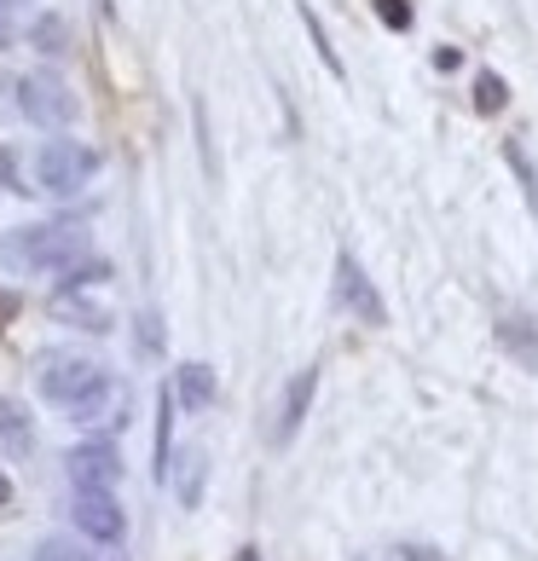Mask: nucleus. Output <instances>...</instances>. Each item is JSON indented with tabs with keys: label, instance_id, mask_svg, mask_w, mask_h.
Returning <instances> with one entry per match:
<instances>
[{
	"label": "nucleus",
	"instance_id": "27",
	"mask_svg": "<svg viewBox=\"0 0 538 561\" xmlns=\"http://www.w3.org/2000/svg\"><path fill=\"white\" fill-rule=\"evenodd\" d=\"M18 7H30V0H0V18H7V12H18Z\"/></svg>",
	"mask_w": 538,
	"mask_h": 561
},
{
	"label": "nucleus",
	"instance_id": "24",
	"mask_svg": "<svg viewBox=\"0 0 538 561\" xmlns=\"http://www.w3.org/2000/svg\"><path fill=\"white\" fill-rule=\"evenodd\" d=\"M405 561H446V556L428 550V545H405Z\"/></svg>",
	"mask_w": 538,
	"mask_h": 561
},
{
	"label": "nucleus",
	"instance_id": "23",
	"mask_svg": "<svg viewBox=\"0 0 538 561\" xmlns=\"http://www.w3.org/2000/svg\"><path fill=\"white\" fill-rule=\"evenodd\" d=\"M0 185H7V192H24V180H18V157H12V151H0Z\"/></svg>",
	"mask_w": 538,
	"mask_h": 561
},
{
	"label": "nucleus",
	"instance_id": "3",
	"mask_svg": "<svg viewBox=\"0 0 538 561\" xmlns=\"http://www.w3.org/2000/svg\"><path fill=\"white\" fill-rule=\"evenodd\" d=\"M111 382V370L99 365V359H88V353H47L41 359V377H35V388H41V400L47 405H81L93 388H105Z\"/></svg>",
	"mask_w": 538,
	"mask_h": 561
},
{
	"label": "nucleus",
	"instance_id": "17",
	"mask_svg": "<svg viewBox=\"0 0 538 561\" xmlns=\"http://www.w3.org/2000/svg\"><path fill=\"white\" fill-rule=\"evenodd\" d=\"M504 105H510V81L492 76V70H481V76H474V111H481V116H499Z\"/></svg>",
	"mask_w": 538,
	"mask_h": 561
},
{
	"label": "nucleus",
	"instance_id": "12",
	"mask_svg": "<svg viewBox=\"0 0 538 561\" xmlns=\"http://www.w3.org/2000/svg\"><path fill=\"white\" fill-rule=\"evenodd\" d=\"M169 474H174L180 504H185V510H197V504H203V451H180V457H169Z\"/></svg>",
	"mask_w": 538,
	"mask_h": 561
},
{
	"label": "nucleus",
	"instance_id": "22",
	"mask_svg": "<svg viewBox=\"0 0 538 561\" xmlns=\"http://www.w3.org/2000/svg\"><path fill=\"white\" fill-rule=\"evenodd\" d=\"M434 70H440V76L463 70V47H434Z\"/></svg>",
	"mask_w": 538,
	"mask_h": 561
},
{
	"label": "nucleus",
	"instance_id": "28",
	"mask_svg": "<svg viewBox=\"0 0 538 561\" xmlns=\"http://www.w3.org/2000/svg\"><path fill=\"white\" fill-rule=\"evenodd\" d=\"M7 41H12V30H7V24H0V47H7Z\"/></svg>",
	"mask_w": 538,
	"mask_h": 561
},
{
	"label": "nucleus",
	"instance_id": "25",
	"mask_svg": "<svg viewBox=\"0 0 538 561\" xmlns=\"http://www.w3.org/2000/svg\"><path fill=\"white\" fill-rule=\"evenodd\" d=\"M7 504H12V474L0 469V510H7Z\"/></svg>",
	"mask_w": 538,
	"mask_h": 561
},
{
	"label": "nucleus",
	"instance_id": "14",
	"mask_svg": "<svg viewBox=\"0 0 538 561\" xmlns=\"http://www.w3.org/2000/svg\"><path fill=\"white\" fill-rule=\"evenodd\" d=\"M30 47L47 53V58H65V53H70V24H65L58 12H41L35 24H30Z\"/></svg>",
	"mask_w": 538,
	"mask_h": 561
},
{
	"label": "nucleus",
	"instance_id": "21",
	"mask_svg": "<svg viewBox=\"0 0 538 561\" xmlns=\"http://www.w3.org/2000/svg\"><path fill=\"white\" fill-rule=\"evenodd\" d=\"M139 347H145V353H162V324H157V313H139Z\"/></svg>",
	"mask_w": 538,
	"mask_h": 561
},
{
	"label": "nucleus",
	"instance_id": "7",
	"mask_svg": "<svg viewBox=\"0 0 538 561\" xmlns=\"http://www.w3.org/2000/svg\"><path fill=\"white\" fill-rule=\"evenodd\" d=\"M70 515H76V533H88L93 545H122L128 538V515H122L111 492H76Z\"/></svg>",
	"mask_w": 538,
	"mask_h": 561
},
{
	"label": "nucleus",
	"instance_id": "1",
	"mask_svg": "<svg viewBox=\"0 0 538 561\" xmlns=\"http://www.w3.org/2000/svg\"><path fill=\"white\" fill-rule=\"evenodd\" d=\"M81 255H93L88 232L81 226H58V220L18 226V232L0 238V266H12V273H65Z\"/></svg>",
	"mask_w": 538,
	"mask_h": 561
},
{
	"label": "nucleus",
	"instance_id": "8",
	"mask_svg": "<svg viewBox=\"0 0 538 561\" xmlns=\"http://www.w3.org/2000/svg\"><path fill=\"white\" fill-rule=\"evenodd\" d=\"M313 393H319V370L307 365V370H296V377H289V388H284V400H278L273 446H289V440H296V428L307 423V411H313Z\"/></svg>",
	"mask_w": 538,
	"mask_h": 561
},
{
	"label": "nucleus",
	"instance_id": "4",
	"mask_svg": "<svg viewBox=\"0 0 538 561\" xmlns=\"http://www.w3.org/2000/svg\"><path fill=\"white\" fill-rule=\"evenodd\" d=\"M18 111H24V122H35V128H70L76 122V93L53 70H30L24 81H18Z\"/></svg>",
	"mask_w": 538,
	"mask_h": 561
},
{
	"label": "nucleus",
	"instance_id": "5",
	"mask_svg": "<svg viewBox=\"0 0 538 561\" xmlns=\"http://www.w3.org/2000/svg\"><path fill=\"white\" fill-rule=\"evenodd\" d=\"M336 301H342L359 324H370V330L388 324V307H382V296H377V284H370V273L354 261V249H342V255H336Z\"/></svg>",
	"mask_w": 538,
	"mask_h": 561
},
{
	"label": "nucleus",
	"instance_id": "19",
	"mask_svg": "<svg viewBox=\"0 0 538 561\" xmlns=\"http://www.w3.org/2000/svg\"><path fill=\"white\" fill-rule=\"evenodd\" d=\"M35 561H99V556H93V550H81L76 538L53 533V538H41V545H35Z\"/></svg>",
	"mask_w": 538,
	"mask_h": 561
},
{
	"label": "nucleus",
	"instance_id": "9",
	"mask_svg": "<svg viewBox=\"0 0 538 561\" xmlns=\"http://www.w3.org/2000/svg\"><path fill=\"white\" fill-rule=\"evenodd\" d=\"M35 451V417L30 405L0 400V457H30Z\"/></svg>",
	"mask_w": 538,
	"mask_h": 561
},
{
	"label": "nucleus",
	"instance_id": "20",
	"mask_svg": "<svg viewBox=\"0 0 538 561\" xmlns=\"http://www.w3.org/2000/svg\"><path fill=\"white\" fill-rule=\"evenodd\" d=\"M377 18H382V24L388 30H411V24H417V12H411V0H377Z\"/></svg>",
	"mask_w": 538,
	"mask_h": 561
},
{
	"label": "nucleus",
	"instance_id": "13",
	"mask_svg": "<svg viewBox=\"0 0 538 561\" xmlns=\"http://www.w3.org/2000/svg\"><path fill=\"white\" fill-rule=\"evenodd\" d=\"M53 313L65 319V324H81L88 336H105V330H111L105 307H93V301H81V296H53Z\"/></svg>",
	"mask_w": 538,
	"mask_h": 561
},
{
	"label": "nucleus",
	"instance_id": "6",
	"mask_svg": "<svg viewBox=\"0 0 538 561\" xmlns=\"http://www.w3.org/2000/svg\"><path fill=\"white\" fill-rule=\"evenodd\" d=\"M65 469H70V486H76V492H116V481H122V451H116L111 440H81V446H70Z\"/></svg>",
	"mask_w": 538,
	"mask_h": 561
},
{
	"label": "nucleus",
	"instance_id": "11",
	"mask_svg": "<svg viewBox=\"0 0 538 561\" xmlns=\"http://www.w3.org/2000/svg\"><path fill=\"white\" fill-rule=\"evenodd\" d=\"M53 296H81V289H93V284H111V261H99V255H81L70 261L65 273H53Z\"/></svg>",
	"mask_w": 538,
	"mask_h": 561
},
{
	"label": "nucleus",
	"instance_id": "18",
	"mask_svg": "<svg viewBox=\"0 0 538 561\" xmlns=\"http://www.w3.org/2000/svg\"><path fill=\"white\" fill-rule=\"evenodd\" d=\"M504 162H510V169H515V180H522V192H527V215L538 220V169H533V162H527V151H522V145H504Z\"/></svg>",
	"mask_w": 538,
	"mask_h": 561
},
{
	"label": "nucleus",
	"instance_id": "16",
	"mask_svg": "<svg viewBox=\"0 0 538 561\" xmlns=\"http://www.w3.org/2000/svg\"><path fill=\"white\" fill-rule=\"evenodd\" d=\"M296 12H301V24H307V35H313V47H319V58H324V70L330 76H342V53H336V41H330V30H324V18L307 7V0H296Z\"/></svg>",
	"mask_w": 538,
	"mask_h": 561
},
{
	"label": "nucleus",
	"instance_id": "26",
	"mask_svg": "<svg viewBox=\"0 0 538 561\" xmlns=\"http://www.w3.org/2000/svg\"><path fill=\"white\" fill-rule=\"evenodd\" d=\"M232 561H261V550H255V545H243V550H238Z\"/></svg>",
	"mask_w": 538,
	"mask_h": 561
},
{
	"label": "nucleus",
	"instance_id": "2",
	"mask_svg": "<svg viewBox=\"0 0 538 561\" xmlns=\"http://www.w3.org/2000/svg\"><path fill=\"white\" fill-rule=\"evenodd\" d=\"M93 174H99V151L81 139H47L35 151V185L47 197H76Z\"/></svg>",
	"mask_w": 538,
	"mask_h": 561
},
{
	"label": "nucleus",
	"instance_id": "15",
	"mask_svg": "<svg viewBox=\"0 0 538 561\" xmlns=\"http://www.w3.org/2000/svg\"><path fill=\"white\" fill-rule=\"evenodd\" d=\"M499 342H504L527 370H538V330H533L527 319H504V324H499Z\"/></svg>",
	"mask_w": 538,
	"mask_h": 561
},
{
	"label": "nucleus",
	"instance_id": "10",
	"mask_svg": "<svg viewBox=\"0 0 538 561\" xmlns=\"http://www.w3.org/2000/svg\"><path fill=\"white\" fill-rule=\"evenodd\" d=\"M215 400V370L209 365H180L174 370V405H185V411H203V405H209Z\"/></svg>",
	"mask_w": 538,
	"mask_h": 561
}]
</instances>
